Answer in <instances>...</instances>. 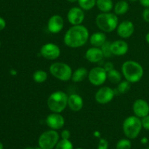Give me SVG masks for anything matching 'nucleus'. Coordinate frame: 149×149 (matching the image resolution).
<instances>
[{
    "label": "nucleus",
    "mask_w": 149,
    "mask_h": 149,
    "mask_svg": "<svg viewBox=\"0 0 149 149\" xmlns=\"http://www.w3.org/2000/svg\"><path fill=\"white\" fill-rule=\"evenodd\" d=\"M90 38L87 28L83 25L72 26L64 34L63 42L70 48H79L83 47Z\"/></svg>",
    "instance_id": "1"
},
{
    "label": "nucleus",
    "mask_w": 149,
    "mask_h": 149,
    "mask_svg": "<svg viewBox=\"0 0 149 149\" xmlns=\"http://www.w3.org/2000/svg\"><path fill=\"white\" fill-rule=\"evenodd\" d=\"M122 73L125 80L129 82L137 83L143 77L144 70L142 65L135 61H127L122 64Z\"/></svg>",
    "instance_id": "2"
},
{
    "label": "nucleus",
    "mask_w": 149,
    "mask_h": 149,
    "mask_svg": "<svg viewBox=\"0 0 149 149\" xmlns=\"http://www.w3.org/2000/svg\"><path fill=\"white\" fill-rule=\"evenodd\" d=\"M95 23L100 31L104 33H110L116 29L119 25V18L115 13H101L96 17Z\"/></svg>",
    "instance_id": "3"
},
{
    "label": "nucleus",
    "mask_w": 149,
    "mask_h": 149,
    "mask_svg": "<svg viewBox=\"0 0 149 149\" xmlns=\"http://www.w3.org/2000/svg\"><path fill=\"white\" fill-rule=\"evenodd\" d=\"M68 95L64 92L55 91L47 99L48 109L54 113H62L68 106Z\"/></svg>",
    "instance_id": "4"
},
{
    "label": "nucleus",
    "mask_w": 149,
    "mask_h": 149,
    "mask_svg": "<svg viewBox=\"0 0 149 149\" xmlns=\"http://www.w3.org/2000/svg\"><path fill=\"white\" fill-rule=\"evenodd\" d=\"M123 132L128 139H135L141 133L143 128L141 118L136 116H130L125 119L122 125Z\"/></svg>",
    "instance_id": "5"
},
{
    "label": "nucleus",
    "mask_w": 149,
    "mask_h": 149,
    "mask_svg": "<svg viewBox=\"0 0 149 149\" xmlns=\"http://www.w3.org/2000/svg\"><path fill=\"white\" fill-rule=\"evenodd\" d=\"M49 73L55 78L60 81H67L71 79L72 69L71 66L65 63L55 62L51 64L49 66Z\"/></svg>",
    "instance_id": "6"
},
{
    "label": "nucleus",
    "mask_w": 149,
    "mask_h": 149,
    "mask_svg": "<svg viewBox=\"0 0 149 149\" xmlns=\"http://www.w3.org/2000/svg\"><path fill=\"white\" fill-rule=\"evenodd\" d=\"M59 141V135L54 130L45 131L39 136L38 140L39 146L42 149H52Z\"/></svg>",
    "instance_id": "7"
},
{
    "label": "nucleus",
    "mask_w": 149,
    "mask_h": 149,
    "mask_svg": "<svg viewBox=\"0 0 149 149\" xmlns=\"http://www.w3.org/2000/svg\"><path fill=\"white\" fill-rule=\"evenodd\" d=\"M87 78L93 85L101 86L107 79V71L102 67H95L89 71Z\"/></svg>",
    "instance_id": "8"
},
{
    "label": "nucleus",
    "mask_w": 149,
    "mask_h": 149,
    "mask_svg": "<svg viewBox=\"0 0 149 149\" xmlns=\"http://www.w3.org/2000/svg\"><path fill=\"white\" fill-rule=\"evenodd\" d=\"M40 54L45 59L54 61L58 59L61 55V49L54 43H46L41 47Z\"/></svg>",
    "instance_id": "9"
},
{
    "label": "nucleus",
    "mask_w": 149,
    "mask_h": 149,
    "mask_svg": "<svg viewBox=\"0 0 149 149\" xmlns=\"http://www.w3.org/2000/svg\"><path fill=\"white\" fill-rule=\"evenodd\" d=\"M115 96L114 90L110 87H102L96 92L95 99L97 103L106 105L110 103Z\"/></svg>",
    "instance_id": "10"
},
{
    "label": "nucleus",
    "mask_w": 149,
    "mask_h": 149,
    "mask_svg": "<svg viewBox=\"0 0 149 149\" xmlns=\"http://www.w3.org/2000/svg\"><path fill=\"white\" fill-rule=\"evenodd\" d=\"M84 12L81 7H74L68 10L67 13V19L68 21L72 26L81 25L84 20Z\"/></svg>",
    "instance_id": "11"
},
{
    "label": "nucleus",
    "mask_w": 149,
    "mask_h": 149,
    "mask_svg": "<svg viewBox=\"0 0 149 149\" xmlns=\"http://www.w3.org/2000/svg\"><path fill=\"white\" fill-rule=\"evenodd\" d=\"M46 124L51 130H60L65 125V119L60 113H49L46 118Z\"/></svg>",
    "instance_id": "12"
},
{
    "label": "nucleus",
    "mask_w": 149,
    "mask_h": 149,
    "mask_svg": "<svg viewBox=\"0 0 149 149\" xmlns=\"http://www.w3.org/2000/svg\"><path fill=\"white\" fill-rule=\"evenodd\" d=\"M135 31V26L130 20H124L119 23L116 28V32L122 39H127L132 36Z\"/></svg>",
    "instance_id": "13"
},
{
    "label": "nucleus",
    "mask_w": 149,
    "mask_h": 149,
    "mask_svg": "<svg viewBox=\"0 0 149 149\" xmlns=\"http://www.w3.org/2000/svg\"><path fill=\"white\" fill-rule=\"evenodd\" d=\"M132 111L135 116L142 119L149 114L148 103L143 99H137L132 105Z\"/></svg>",
    "instance_id": "14"
},
{
    "label": "nucleus",
    "mask_w": 149,
    "mask_h": 149,
    "mask_svg": "<svg viewBox=\"0 0 149 149\" xmlns=\"http://www.w3.org/2000/svg\"><path fill=\"white\" fill-rule=\"evenodd\" d=\"M64 20L59 15H53L49 17L47 22V29L52 33H58L63 30Z\"/></svg>",
    "instance_id": "15"
},
{
    "label": "nucleus",
    "mask_w": 149,
    "mask_h": 149,
    "mask_svg": "<svg viewBox=\"0 0 149 149\" xmlns=\"http://www.w3.org/2000/svg\"><path fill=\"white\" fill-rule=\"evenodd\" d=\"M129 49V45L125 40H116L111 43V52L112 55L122 56L127 54Z\"/></svg>",
    "instance_id": "16"
},
{
    "label": "nucleus",
    "mask_w": 149,
    "mask_h": 149,
    "mask_svg": "<svg viewBox=\"0 0 149 149\" xmlns=\"http://www.w3.org/2000/svg\"><path fill=\"white\" fill-rule=\"evenodd\" d=\"M68 106L72 111H80L84 106V100L79 95L71 94L68 96Z\"/></svg>",
    "instance_id": "17"
},
{
    "label": "nucleus",
    "mask_w": 149,
    "mask_h": 149,
    "mask_svg": "<svg viewBox=\"0 0 149 149\" xmlns=\"http://www.w3.org/2000/svg\"><path fill=\"white\" fill-rule=\"evenodd\" d=\"M104 58L103 52L100 47H93L87 50L85 53V58L89 62L96 63L101 61Z\"/></svg>",
    "instance_id": "18"
},
{
    "label": "nucleus",
    "mask_w": 149,
    "mask_h": 149,
    "mask_svg": "<svg viewBox=\"0 0 149 149\" xmlns=\"http://www.w3.org/2000/svg\"><path fill=\"white\" fill-rule=\"evenodd\" d=\"M106 39H107V37H106V35L104 32L97 31L93 33L89 38V40H90V44L93 45V47H101L102 45L107 41Z\"/></svg>",
    "instance_id": "19"
},
{
    "label": "nucleus",
    "mask_w": 149,
    "mask_h": 149,
    "mask_svg": "<svg viewBox=\"0 0 149 149\" xmlns=\"http://www.w3.org/2000/svg\"><path fill=\"white\" fill-rule=\"evenodd\" d=\"M88 71L84 67H79L72 73L71 79L74 82L78 83L84 81L88 76Z\"/></svg>",
    "instance_id": "20"
},
{
    "label": "nucleus",
    "mask_w": 149,
    "mask_h": 149,
    "mask_svg": "<svg viewBox=\"0 0 149 149\" xmlns=\"http://www.w3.org/2000/svg\"><path fill=\"white\" fill-rule=\"evenodd\" d=\"M96 6L101 13H109L113 8L112 0H97Z\"/></svg>",
    "instance_id": "21"
},
{
    "label": "nucleus",
    "mask_w": 149,
    "mask_h": 149,
    "mask_svg": "<svg viewBox=\"0 0 149 149\" xmlns=\"http://www.w3.org/2000/svg\"><path fill=\"white\" fill-rule=\"evenodd\" d=\"M129 10V4L125 0H121L116 2L113 6V11L116 15H122L127 13Z\"/></svg>",
    "instance_id": "22"
},
{
    "label": "nucleus",
    "mask_w": 149,
    "mask_h": 149,
    "mask_svg": "<svg viewBox=\"0 0 149 149\" xmlns=\"http://www.w3.org/2000/svg\"><path fill=\"white\" fill-rule=\"evenodd\" d=\"M107 79L113 84H119L122 81V74L113 68L107 72Z\"/></svg>",
    "instance_id": "23"
},
{
    "label": "nucleus",
    "mask_w": 149,
    "mask_h": 149,
    "mask_svg": "<svg viewBox=\"0 0 149 149\" xmlns=\"http://www.w3.org/2000/svg\"><path fill=\"white\" fill-rule=\"evenodd\" d=\"M47 73L43 70H37L33 74V79L35 82L44 83L47 79Z\"/></svg>",
    "instance_id": "24"
},
{
    "label": "nucleus",
    "mask_w": 149,
    "mask_h": 149,
    "mask_svg": "<svg viewBox=\"0 0 149 149\" xmlns=\"http://www.w3.org/2000/svg\"><path fill=\"white\" fill-rule=\"evenodd\" d=\"M97 0H78L79 6L83 10L89 11L96 5Z\"/></svg>",
    "instance_id": "25"
},
{
    "label": "nucleus",
    "mask_w": 149,
    "mask_h": 149,
    "mask_svg": "<svg viewBox=\"0 0 149 149\" xmlns=\"http://www.w3.org/2000/svg\"><path fill=\"white\" fill-rule=\"evenodd\" d=\"M131 87V83L129 82L128 81L125 80V81H121L119 83L117 87V90L119 93L121 94H125L129 90H130Z\"/></svg>",
    "instance_id": "26"
},
{
    "label": "nucleus",
    "mask_w": 149,
    "mask_h": 149,
    "mask_svg": "<svg viewBox=\"0 0 149 149\" xmlns=\"http://www.w3.org/2000/svg\"><path fill=\"white\" fill-rule=\"evenodd\" d=\"M55 149H74L73 144L69 140L62 139L58 141L55 146Z\"/></svg>",
    "instance_id": "27"
},
{
    "label": "nucleus",
    "mask_w": 149,
    "mask_h": 149,
    "mask_svg": "<svg viewBox=\"0 0 149 149\" xmlns=\"http://www.w3.org/2000/svg\"><path fill=\"white\" fill-rule=\"evenodd\" d=\"M132 143L129 139H121L116 143V149H130Z\"/></svg>",
    "instance_id": "28"
},
{
    "label": "nucleus",
    "mask_w": 149,
    "mask_h": 149,
    "mask_svg": "<svg viewBox=\"0 0 149 149\" xmlns=\"http://www.w3.org/2000/svg\"><path fill=\"white\" fill-rule=\"evenodd\" d=\"M102 52H103V55L106 58H110L111 56H112L111 52V43L108 41H106L104 44L101 46L100 47Z\"/></svg>",
    "instance_id": "29"
},
{
    "label": "nucleus",
    "mask_w": 149,
    "mask_h": 149,
    "mask_svg": "<svg viewBox=\"0 0 149 149\" xmlns=\"http://www.w3.org/2000/svg\"><path fill=\"white\" fill-rule=\"evenodd\" d=\"M97 149H109V142L106 139H100Z\"/></svg>",
    "instance_id": "30"
},
{
    "label": "nucleus",
    "mask_w": 149,
    "mask_h": 149,
    "mask_svg": "<svg viewBox=\"0 0 149 149\" xmlns=\"http://www.w3.org/2000/svg\"><path fill=\"white\" fill-rule=\"evenodd\" d=\"M141 121H142L143 127L146 130H149V114L147 115L145 117L142 118Z\"/></svg>",
    "instance_id": "31"
},
{
    "label": "nucleus",
    "mask_w": 149,
    "mask_h": 149,
    "mask_svg": "<svg viewBox=\"0 0 149 149\" xmlns=\"http://www.w3.org/2000/svg\"><path fill=\"white\" fill-rule=\"evenodd\" d=\"M142 17L144 21L149 23V7H145L143 11Z\"/></svg>",
    "instance_id": "32"
},
{
    "label": "nucleus",
    "mask_w": 149,
    "mask_h": 149,
    "mask_svg": "<svg viewBox=\"0 0 149 149\" xmlns=\"http://www.w3.org/2000/svg\"><path fill=\"white\" fill-rule=\"evenodd\" d=\"M70 136H71V134H70V132L67 130H64L61 132V138L62 139L65 140H69Z\"/></svg>",
    "instance_id": "33"
},
{
    "label": "nucleus",
    "mask_w": 149,
    "mask_h": 149,
    "mask_svg": "<svg viewBox=\"0 0 149 149\" xmlns=\"http://www.w3.org/2000/svg\"><path fill=\"white\" fill-rule=\"evenodd\" d=\"M103 68H104L105 70H106V71L108 72V71H111V70H112V69H113V63H112L107 62L104 65V67H103Z\"/></svg>",
    "instance_id": "34"
},
{
    "label": "nucleus",
    "mask_w": 149,
    "mask_h": 149,
    "mask_svg": "<svg viewBox=\"0 0 149 149\" xmlns=\"http://www.w3.org/2000/svg\"><path fill=\"white\" fill-rule=\"evenodd\" d=\"M6 27V21L3 17H0V31L4 30V28Z\"/></svg>",
    "instance_id": "35"
},
{
    "label": "nucleus",
    "mask_w": 149,
    "mask_h": 149,
    "mask_svg": "<svg viewBox=\"0 0 149 149\" xmlns=\"http://www.w3.org/2000/svg\"><path fill=\"white\" fill-rule=\"evenodd\" d=\"M141 5L144 7H149V0H139Z\"/></svg>",
    "instance_id": "36"
},
{
    "label": "nucleus",
    "mask_w": 149,
    "mask_h": 149,
    "mask_svg": "<svg viewBox=\"0 0 149 149\" xmlns=\"http://www.w3.org/2000/svg\"><path fill=\"white\" fill-rule=\"evenodd\" d=\"M145 39H146V41L147 43L149 44V32H148V33H146V35Z\"/></svg>",
    "instance_id": "37"
},
{
    "label": "nucleus",
    "mask_w": 149,
    "mask_h": 149,
    "mask_svg": "<svg viewBox=\"0 0 149 149\" xmlns=\"http://www.w3.org/2000/svg\"><path fill=\"white\" fill-rule=\"evenodd\" d=\"M141 142H142V143L143 144L146 143L148 142V139H147L146 138H143L142 140H141Z\"/></svg>",
    "instance_id": "38"
},
{
    "label": "nucleus",
    "mask_w": 149,
    "mask_h": 149,
    "mask_svg": "<svg viewBox=\"0 0 149 149\" xmlns=\"http://www.w3.org/2000/svg\"><path fill=\"white\" fill-rule=\"evenodd\" d=\"M66 1H68V2L74 3V2H76V1H78V0H66Z\"/></svg>",
    "instance_id": "39"
},
{
    "label": "nucleus",
    "mask_w": 149,
    "mask_h": 149,
    "mask_svg": "<svg viewBox=\"0 0 149 149\" xmlns=\"http://www.w3.org/2000/svg\"><path fill=\"white\" fill-rule=\"evenodd\" d=\"M0 149H4V146L1 142H0Z\"/></svg>",
    "instance_id": "40"
},
{
    "label": "nucleus",
    "mask_w": 149,
    "mask_h": 149,
    "mask_svg": "<svg viewBox=\"0 0 149 149\" xmlns=\"http://www.w3.org/2000/svg\"><path fill=\"white\" fill-rule=\"evenodd\" d=\"M129 1H131V2H135V1H137L138 0H128Z\"/></svg>",
    "instance_id": "41"
},
{
    "label": "nucleus",
    "mask_w": 149,
    "mask_h": 149,
    "mask_svg": "<svg viewBox=\"0 0 149 149\" xmlns=\"http://www.w3.org/2000/svg\"><path fill=\"white\" fill-rule=\"evenodd\" d=\"M25 149H35V148H32V147H27V148H26Z\"/></svg>",
    "instance_id": "42"
},
{
    "label": "nucleus",
    "mask_w": 149,
    "mask_h": 149,
    "mask_svg": "<svg viewBox=\"0 0 149 149\" xmlns=\"http://www.w3.org/2000/svg\"><path fill=\"white\" fill-rule=\"evenodd\" d=\"M35 149H42V148H40V147H37V148H35Z\"/></svg>",
    "instance_id": "43"
},
{
    "label": "nucleus",
    "mask_w": 149,
    "mask_h": 149,
    "mask_svg": "<svg viewBox=\"0 0 149 149\" xmlns=\"http://www.w3.org/2000/svg\"><path fill=\"white\" fill-rule=\"evenodd\" d=\"M76 149H83V148H76Z\"/></svg>",
    "instance_id": "44"
},
{
    "label": "nucleus",
    "mask_w": 149,
    "mask_h": 149,
    "mask_svg": "<svg viewBox=\"0 0 149 149\" xmlns=\"http://www.w3.org/2000/svg\"><path fill=\"white\" fill-rule=\"evenodd\" d=\"M0 47H1V41H0Z\"/></svg>",
    "instance_id": "45"
},
{
    "label": "nucleus",
    "mask_w": 149,
    "mask_h": 149,
    "mask_svg": "<svg viewBox=\"0 0 149 149\" xmlns=\"http://www.w3.org/2000/svg\"><path fill=\"white\" fill-rule=\"evenodd\" d=\"M146 149H149V147H148V148H147Z\"/></svg>",
    "instance_id": "46"
}]
</instances>
